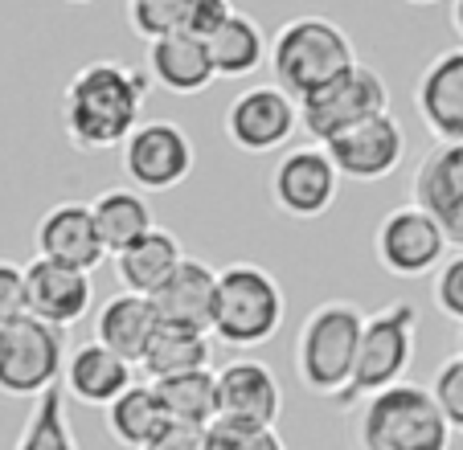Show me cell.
Segmentation results:
<instances>
[{"label":"cell","instance_id":"6da1fadb","mask_svg":"<svg viewBox=\"0 0 463 450\" xmlns=\"http://www.w3.org/2000/svg\"><path fill=\"white\" fill-rule=\"evenodd\" d=\"M148 79L144 70L119 58H99L74 70L61 90V127L79 152H107L123 147V139L140 127Z\"/></svg>","mask_w":463,"mask_h":450},{"label":"cell","instance_id":"7a4b0ae2","mask_svg":"<svg viewBox=\"0 0 463 450\" xmlns=\"http://www.w3.org/2000/svg\"><path fill=\"white\" fill-rule=\"evenodd\" d=\"M361 332H365V312L349 299H328L307 315L296 340V372L307 393L336 401L349 389Z\"/></svg>","mask_w":463,"mask_h":450},{"label":"cell","instance_id":"3957f363","mask_svg":"<svg viewBox=\"0 0 463 450\" xmlns=\"http://www.w3.org/2000/svg\"><path fill=\"white\" fill-rule=\"evenodd\" d=\"M267 61L275 70V82L299 103L333 79H341L349 66H357V50L336 21L307 13V17H291L275 33Z\"/></svg>","mask_w":463,"mask_h":450},{"label":"cell","instance_id":"277c9868","mask_svg":"<svg viewBox=\"0 0 463 450\" xmlns=\"http://www.w3.org/2000/svg\"><path fill=\"white\" fill-rule=\"evenodd\" d=\"M451 434L435 393L414 381L377 389L357 414L361 450H447Z\"/></svg>","mask_w":463,"mask_h":450},{"label":"cell","instance_id":"5b68a950","mask_svg":"<svg viewBox=\"0 0 463 450\" xmlns=\"http://www.w3.org/2000/svg\"><path fill=\"white\" fill-rule=\"evenodd\" d=\"M283 286L271 270L254 262H230L218 270V307H213V336L226 348H259L283 328Z\"/></svg>","mask_w":463,"mask_h":450},{"label":"cell","instance_id":"8992f818","mask_svg":"<svg viewBox=\"0 0 463 450\" xmlns=\"http://www.w3.org/2000/svg\"><path fill=\"white\" fill-rule=\"evenodd\" d=\"M414 340H419V307L411 299H398V304L365 315L357 369H353L349 389L336 398V406H357L361 398H373L377 389L406 381V369L414 361Z\"/></svg>","mask_w":463,"mask_h":450},{"label":"cell","instance_id":"52a82bcc","mask_svg":"<svg viewBox=\"0 0 463 450\" xmlns=\"http://www.w3.org/2000/svg\"><path fill=\"white\" fill-rule=\"evenodd\" d=\"M66 336L58 323H45L37 315L0 323V398L37 401L45 389L61 385L66 372Z\"/></svg>","mask_w":463,"mask_h":450},{"label":"cell","instance_id":"ba28073f","mask_svg":"<svg viewBox=\"0 0 463 450\" xmlns=\"http://www.w3.org/2000/svg\"><path fill=\"white\" fill-rule=\"evenodd\" d=\"M382 111H390V87L373 66L357 61L316 95L299 98V131H307L312 144H328L333 136H341V131L357 127V123L373 119Z\"/></svg>","mask_w":463,"mask_h":450},{"label":"cell","instance_id":"9c48e42d","mask_svg":"<svg viewBox=\"0 0 463 450\" xmlns=\"http://www.w3.org/2000/svg\"><path fill=\"white\" fill-rule=\"evenodd\" d=\"M123 176L140 192H168L189 181L193 173V139L181 123L148 119L131 131L119 147Z\"/></svg>","mask_w":463,"mask_h":450},{"label":"cell","instance_id":"30bf717a","mask_svg":"<svg viewBox=\"0 0 463 450\" xmlns=\"http://www.w3.org/2000/svg\"><path fill=\"white\" fill-rule=\"evenodd\" d=\"M447 250H451V242H447L443 225H439L427 209L414 205V201L390 209L373 234L377 262H382V270H390L393 278L435 275L447 262Z\"/></svg>","mask_w":463,"mask_h":450},{"label":"cell","instance_id":"8fae6325","mask_svg":"<svg viewBox=\"0 0 463 450\" xmlns=\"http://www.w3.org/2000/svg\"><path fill=\"white\" fill-rule=\"evenodd\" d=\"M299 131V103L279 87H250L226 107V139L246 156H271Z\"/></svg>","mask_w":463,"mask_h":450},{"label":"cell","instance_id":"7c38bea8","mask_svg":"<svg viewBox=\"0 0 463 450\" xmlns=\"http://www.w3.org/2000/svg\"><path fill=\"white\" fill-rule=\"evenodd\" d=\"M336 192H341V173H336L333 156L324 152V144H304L283 152V160L271 173V197L288 217L312 221L333 209Z\"/></svg>","mask_w":463,"mask_h":450},{"label":"cell","instance_id":"4fadbf2b","mask_svg":"<svg viewBox=\"0 0 463 450\" xmlns=\"http://www.w3.org/2000/svg\"><path fill=\"white\" fill-rule=\"evenodd\" d=\"M324 152L333 156L341 176L373 184V181H385L390 173H398V164H402V156H406V127L393 119L390 111H382V115H373V119L333 136L324 144Z\"/></svg>","mask_w":463,"mask_h":450},{"label":"cell","instance_id":"5bb4252c","mask_svg":"<svg viewBox=\"0 0 463 450\" xmlns=\"http://www.w3.org/2000/svg\"><path fill=\"white\" fill-rule=\"evenodd\" d=\"M411 201L443 225L447 242L463 250V144H435L414 168Z\"/></svg>","mask_w":463,"mask_h":450},{"label":"cell","instance_id":"9a60e30c","mask_svg":"<svg viewBox=\"0 0 463 450\" xmlns=\"http://www.w3.org/2000/svg\"><path fill=\"white\" fill-rule=\"evenodd\" d=\"M37 258L61 262L74 270H99L107 262V246L99 238L95 209L87 201H61L37 221Z\"/></svg>","mask_w":463,"mask_h":450},{"label":"cell","instance_id":"2e32d148","mask_svg":"<svg viewBox=\"0 0 463 450\" xmlns=\"http://www.w3.org/2000/svg\"><path fill=\"white\" fill-rule=\"evenodd\" d=\"M218 409L230 422L275 426L283 414V385L271 364L238 356L218 369Z\"/></svg>","mask_w":463,"mask_h":450},{"label":"cell","instance_id":"e0dca14e","mask_svg":"<svg viewBox=\"0 0 463 450\" xmlns=\"http://www.w3.org/2000/svg\"><path fill=\"white\" fill-rule=\"evenodd\" d=\"M25 291H29V315L58 323L66 332L87 320V312L95 307V286H90L87 270L61 267V262L50 258H33L25 267Z\"/></svg>","mask_w":463,"mask_h":450},{"label":"cell","instance_id":"ac0fdd59","mask_svg":"<svg viewBox=\"0 0 463 450\" xmlns=\"http://www.w3.org/2000/svg\"><path fill=\"white\" fill-rule=\"evenodd\" d=\"M414 111L439 144H463V45L427 61L414 87Z\"/></svg>","mask_w":463,"mask_h":450},{"label":"cell","instance_id":"d6986e66","mask_svg":"<svg viewBox=\"0 0 463 450\" xmlns=\"http://www.w3.org/2000/svg\"><path fill=\"white\" fill-rule=\"evenodd\" d=\"M156 307L160 323L173 328H193V332H210L213 336V307H218V270L202 258H189L165 278L156 295H148Z\"/></svg>","mask_w":463,"mask_h":450},{"label":"cell","instance_id":"ffe728a7","mask_svg":"<svg viewBox=\"0 0 463 450\" xmlns=\"http://www.w3.org/2000/svg\"><path fill=\"white\" fill-rule=\"evenodd\" d=\"M136 385V364L123 361L119 352H111L107 344L90 340V344L71 348L66 356V372H61V389L66 398L82 401V406H111L123 389Z\"/></svg>","mask_w":463,"mask_h":450},{"label":"cell","instance_id":"44dd1931","mask_svg":"<svg viewBox=\"0 0 463 450\" xmlns=\"http://www.w3.org/2000/svg\"><path fill=\"white\" fill-rule=\"evenodd\" d=\"M148 74L156 87H165L176 98L202 95L218 79L213 58H210V42L184 33V29L160 37V42H148Z\"/></svg>","mask_w":463,"mask_h":450},{"label":"cell","instance_id":"7402d4cb","mask_svg":"<svg viewBox=\"0 0 463 450\" xmlns=\"http://www.w3.org/2000/svg\"><path fill=\"white\" fill-rule=\"evenodd\" d=\"M156 328H160V315H156V307H152V299L148 295H136V291L111 295L95 315V340L107 344L111 352H119L123 361H131V364L144 361Z\"/></svg>","mask_w":463,"mask_h":450},{"label":"cell","instance_id":"603a6c76","mask_svg":"<svg viewBox=\"0 0 463 450\" xmlns=\"http://www.w3.org/2000/svg\"><path fill=\"white\" fill-rule=\"evenodd\" d=\"M111 258H115V278H119L123 291L156 295L165 286V278L184 262V250H181V238L156 225L140 242H131L128 250L111 254Z\"/></svg>","mask_w":463,"mask_h":450},{"label":"cell","instance_id":"cb8c5ba5","mask_svg":"<svg viewBox=\"0 0 463 450\" xmlns=\"http://www.w3.org/2000/svg\"><path fill=\"white\" fill-rule=\"evenodd\" d=\"M160 406H165L168 422L181 426H213L222 417L218 409V372L197 369V372H176V377H160L152 381Z\"/></svg>","mask_w":463,"mask_h":450},{"label":"cell","instance_id":"d4e9b609","mask_svg":"<svg viewBox=\"0 0 463 450\" xmlns=\"http://www.w3.org/2000/svg\"><path fill=\"white\" fill-rule=\"evenodd\" d=\"M90 209H95V225H99V238H103L107 254L128 250L148 230H156L152 205L144 201L140 189H107L90 201Z\"/></svg>","mask_w":463,"mask_h":450},{"label":"cell","instance_id":"484cf974","mask_svg":"<svg viewBox=\"0 0 463 450\" xmlns=\"http://www.w3.org/2000/svg\"><path fill=\"white\" fill-rule=\"evenodd\" d=\"M165 426H168V417H165L156 389H152V381H136L131 389H123L107 406V430L128 450H144Z\"/></svg>","mask_w":463,"mask_h":450},{"label":"cell","instance_id":"4316f807","mask_svg":"<svg viewBox=\"0 0 463 450\" xmlns=\"http://www.w3.org/2000/svg\"><path fill=\"white\" fill-rule=\"evenodd\" d=\"M210 361H213L210 332L160 323L152 344H148V352H144V361H140V369L148 372V381H160V377H176V372L210 369Z\"/></svg>","mask_w":463,"mask_h":450},{"label":"cell","instance_id":"83f0119b","mask_svg":"<svg viewBox=\"0 0 463 450\" xmlns=\"http://www.w3.org/2000/svg\"><path fill=\"white\" fill-rule=\"evenodd\" d=\"M210 58L218 79H246V74H254L262 66V58H271V45L262 37L259 21L246 17V13H234L210 37Z\"/></svg>","mask_w":463,"mask_h":450},{"label":"cell","instance_id":"f1b7e54d","mask_svg":"<svg viewBox=\"0 0 463 450\" xmlns=\"http://www.w3.org/2000/svg\"><path fill=\"white\" fill-rule=\"evenodd\" d=\"M13 450H79L71 414H66V389H61V385L45 389L42 398L33 401V409H29Z\"/></svg>","mask_w":463,"mask_h":450},{"label":"cell","instance_id":"f546056e","mask_svg":"<svg viewBox=\"0 0 463 450\" xmlns=\"http://www.w3.org/2000/svg\"><path fill=\"white\" fill-rule=\"evenodd\" d=\"M128 21L144 42H160L184 29V0H128Z\"/></svg>","mask_w":463,"mask_h":450},{"label":"cell","instance_id":"4dcf8cb0","mask_svg":"<svg viewBox=\"0 0 463 450\" xmlns=\"http://www.w3.org/2000/svg\"><path fill=\"white\" fill-rule=\"evenodd\" d=\"M210 450H288L275 426H250L218 417L210 426Z\"/></svg>","mask_w":463,"mask_h":450},{"label":"cell","instance_id":"1f68e13d","mask_svg":"<svg viewBox=\"0 0 463 450\" xmlns=\"http://www.w3.org/2000/svg\"><path fill=\"white\" fill-rule=\"evenodd\" d=\"M430 393H435L447 426H451L455 434H463V356H451V361L439 364L435 381H430Z\"/></svg>","mask_w":463,"mask_h":450},{"label":"cell","instance_id":"d6a6232c","mask_svg":"<svg viewBox=\"0 0 463 450\" xmlns=\"http://www.w3.org/2000/svg\"><path fill=\"white\" fill-rule=\"evenodd\" d=\"M435 307L447 320L463 323V250L435 270Z\"/></svg>","mask_w":463,"mask_h":450},{"label":"cell","instance_id":"836d02e7","mask_svg":"<svg viewBox=\"0 0 463 450\" xmlns=\"http://www.w3.org/2000/svg\"><path fill=\"white\" fill-rule=\"evenodd\" d=\"M234 13L238 9L230 5V0H184V33L210 42Z\"/></svg>","mask_w":463,"mask_h":450},{"label":"cell","instance_id":"e575fe53","mask_svg":"<svg viewBox=\"0 0 463 450\" xmlns=\"http://www.w3.org/2000/svg\"><path fill=\"white\" fill-rule=\"evenodd\" d=\"M29 315V291H25V267L0 262V323Z\"/></svg>","mask_w":463,"mask_h":450},{"label":"cell","instance_id":"d590c367","mask_svg":"<svg viewBox=\"0 0 463 450\" xmlns=\"http://www.w3.org/2000/svg\"><path fill=\"white\" fill-rule=\"evenodd\" d=\"M144 450H210V426H181L168 422Z\"/></svg>","mask_w":463,"mask_h":450},{"label":"cell","instance_id":"8d00e7d4","mask_svg":"<svg viewBox=\"0 0 463 450\" xmlns=\"http://www.w3.org/2000/svg\"><path fill=\"white\" fill-rule=\"evenodd\" d=\"M451 25H455V33H459V42H463V0H451Z\"/></svg>","mask_w":463,"mask_h":450},{"label":"cell","instance_id":"74e56055","mask_svg":"<svg viewBox=\"0 0 463 450\" xmlns=\"http://www.w3.org/2000/svg\"><path fill=\"white\" fill-rule=\"evenodd\" d=\"M406 5H439V0H406Z\"/></svg>","mask_w":463,"mask_h":450},{"label":"cell","instance_id":"f35d334b","mask_svg":"<svg viewBox=\"0 0 463 450\" xmlns=\"http://www.w3.org/2000/svg\"><path fill=\"white\" fill-rule=\"evenodd\" d=\"M459 356H463V323H459Z\"/></svg>","mask_w":463,"mask_h":450},{"label":"cell","instance_id":"ab89813d","mask_svg":"<svg viewBox=\"0 0 463 450\" xmlns=\"http://www.w3.org/2000/svg\"><path fill=\"white\" fill-rule=\"evenodd\" d=\"M66 5H90V0H66Z\"/></svg>","mask_w":463,"mask_h":450}]
</instances>
